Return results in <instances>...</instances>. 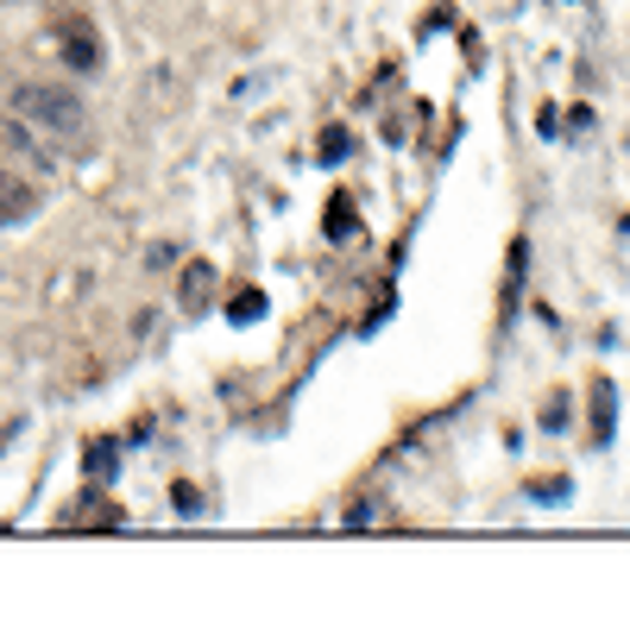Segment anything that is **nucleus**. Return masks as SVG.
Listing matches in <instances>:
<instances>
[{"label":"nucleus","mask_w":630,"mask_h":623,"mask_svg":"<svg viewBox=\"0 0 630 623\" xmlns=\"http://www.w3.org/2000/svg\"><path fill=\"white\" fill-rule=\"evenodd\" d=\"M7 114L25 126H38V132H82V126H89L82 101H76L64 82H13V89H7Z\"/></svg>","instance_id":"obj_1"},{"label":"nucleus","mask_w":630,"mask_h":623,"mask_svg":"<svg viewBox=\"0 0 630 623\" xmlns=\"http://www.w3.org/2000/svg\"><path fill=\"white\" fill-rule=\"evenodd\" d=\"M57 45H64V64H70V70H95V64H101L95 32H89L82 20H76V25H64V38H57Z\"/></svg>","instance_id":"obj_2"}]
</instances>
